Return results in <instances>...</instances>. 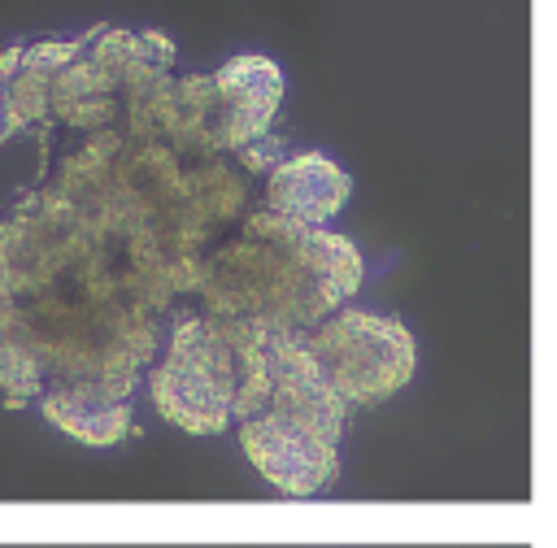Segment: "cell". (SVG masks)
<instances>
[{"label": "cell", "instance_id": "8992f818", "mask_svg": "<svg viewBox=\"0 0 557 548\" xmlns=\"http://www.w3.org/2000/svg\"><path fill=\"white\" fill-rule=\"evenodd\" d=\"M13 130H17V122L9 117V104H4V91H0V139H4V135H13Z\"/></svg>", "mask_w": 557, "mask_h": 548}, {"label": "cell", "instance_id": "6da1fadb", "mask_svg": "<svg viewBox=\"0 0 557 548\" xmlns=\"http://www.w3.org/2000/svg\"><path fill=\"white\" fill-rule=\"evenodd\" d=\"M331 391L352 404H374L409 383L413 374V339L400 322L374 317L361 309H335L318 326L300 331Z\"/></svg>", "mask_w": 557, "mask_h": 548}, {"label": "cell", "instance_id": "5b68a950", "mask_svg": "<svg viewBox=\"0 0 557 548\" xmlns=\"http://www.w3.org/2000/svg\"><path fill=\"white\" fill-rule=\"evenodd\" d=\"M44 413L70 431L74 439H87V444H113L126 435L131 426V404H126V391L100 383V378H87V383H61L57 391L44 396Z\"/></svg>", "mask_w": 557, "mask_h": 548}, {"label": "cell", "instance_id": "3957f363", "mask_svg": "<svg viewBox=\"0 0 557 548\" xmlns=\"http://www.w3.org/2000/svg\"><path fill=\"white\" fill-rule=\"evenodd\" d=\"M239 444L248 452V461L283 491L292 496H313L335 478V448L292 431L283 422H274L270 413H257L248 422H239Z\"/></svg>", "mask_w": 557, "mask_h": 548}, {"label": "cell", "instance_id": "7a4b0ae2", "mask_svg": "<svg viewBox=\"0 0 557 548\" xmlns=\"http://www.w3.org/2000/svg\"><path fill=\"white\" fill-rule=\"evenodd\" d=\"M152 400L161 418L183 431H222L235 409V352L213 317H178L165 357L152 370Z\"/></svg>", "mask_w": 557, "mask_h": 548}, {"label": "cell", "instance_id": "277c9868", "mask_svg": "<svg viewBox=\"0 0 557 548\" xmlns=\"http://www.w3.org/2000/svg\"><path fill=\"white\" fill-rule=\"evenodd\" d=\"M348 187L352 183L339 165H331L318 152H300V157H283L265 174L261 209H270L278 217H292L300 226H318L348 200Z\"/></svg>", "mask_w": 557, "mask_h": 548}]
</instances>
